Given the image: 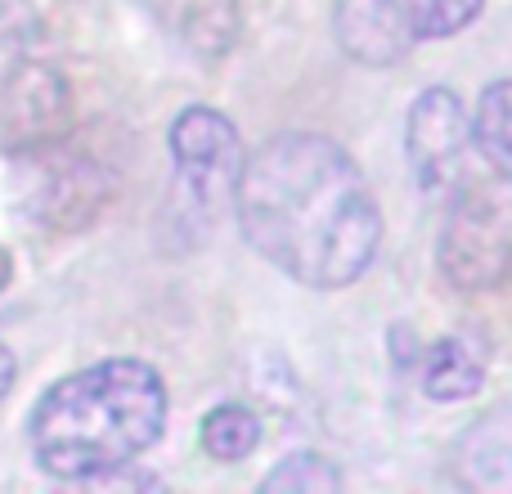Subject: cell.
Returning <instances> with one entry per match:
<instances>
[{
    "label": "cell",
    "instance_id": "6da1fadb",
    "mask_svg": "<svg viewBox=\"0 0 512 494\" xmlns=\"http://www.w3.org/2000/svg\"><path fill=\"white\" fill-rule=\"evenodd\" d=\"M234 216L252 252L319 292L355 283L382 243V212L360 162L315 131H283L252 149Z\"/></svg>",
    "mask_w": 512,
    "mask_h": 494
},
{
    "label": "cell",
    "instance_id": "7a4b0ae2",
    "mask_svg": "<svg viewBox=\"0 0 512 494\" xmlns=\"http://www.w3.org/2000/svg\"><path fill=\"white\" fill-rule=\"evenodd\" d=\"M167 427V387L144 360H104L54 382L32 409L27 441L50 477L95 481L131 468Z\"/></svg>",
    "mask_w": 512,
    "mask_h": 494
},
{
    "label": "cell",
    "instance_id": "3957f363",
    "mask_svg": "<svg viewBox=\"0 0 512 494\" xmlns=\"http://www.w3.org/2000/svg\"><path fill=\"white\" fill-rule=\"evenodd\" d=\"M436 270L459 292H490L512 279V171H477L454 189L436 243Z\"/></svg>",
    "mask_w": 512,
    "mask_h": 494
},
{
    "label": "cell",
    "instance_id": "277c9868",
    "mask_svg": "<svg viewBox=\"0 0 512 494\" xmlns=\"http://www.w3.org/2000/svg\"><path fill=\"white\" fill-rule=\"evenodd\" d=\"M486 0H337L342 50L364 68H391L418 41H445L481 14Z\"/></svg>",
    "mask_w": 512,
    "mask_h": 494
},
{
    "label": "cell",
    "instance_id": "5b68a950",
    "mask_svg": "<svg viewBox=\"0 0 512 494\" xmlns=\"http://www.w3.org/2000/svg\"><path fill=\"white\" fill-rule=\"evenodd\" d=\"M171 162H176L180 207L216 216V207L230 203L239 185V131L216 108H185L171 122Z\"/></svg>",
    "mask_w": 512,
    "mask_h": 494
},
{
    "label": "cell",
    "instance_id": "8992f818",
    "mask_svg": "<svg viewBox=\"0 0 512 494\" xmlns=\"http://www.w3.org/2000/svg\"><path fill=\"white\" fill-rule=\"evenodd\" d=\"M113 180L99 162L77 158V153H50L36 149V167L23 176V194L18 207L36 230L50 234H72L86 230L99 212H104Z\"/></svg>",
    "mask_w": 512,
    "mask_h": 494
},
{
    "label": "cell",
    "instance_id": "52a82bcc",
    "mask_svg": "<svg viewBox=\"0 0 512 494\" xmlns=\"http://www.w3.org/2000/svg\"><path fill=\"white\" fill-rule=\"evenodd\" d=\"M72 131V86L59 68L27 59L0 81V153L54 149Z\"/></svg>",
    "mask_w": 512,
    "mask_h": 494
},
{
    "label": "cell",
    "instance_id": "ba28073f",
    "mask_svg": "<svg viewBox=\"0 0 512 494\" xmlns=\"http://www.w3.org/2000/svg\"><path fill=\"white\" fill-rule=\"evenodd\" d=\"M463 149H468V113L459 95L445 86H432L418 95L405 122V153L423 189H441L459 176Z\"/></svg>",
    "mask_w": 512,
    "mask_h": 494
},
{
    "label": "cell",
    "instance_id": "9c48e42d",
    "mask_svg": "<svg viewBox=\"0 0 512 494\" xmlns=\"http://www.w3.org/2000/svg\"><path fill=\"white\" fill-rule=\"evenodd\" d=\"M198 59H221L243 36V0H135Z\"/></svg>",
    "mask_w": 512,
    "mask_h": 494
},
{
    "label": "cell",
    "instance_id": "30bf717a",
    "mask_svg": "<svg viewBox=\"0 0 512 494\" xmlns=\"http://www.w3.org/2000/svg\"><path fill=\"white\" fill-rule=\"evenodd\" d=\"M454 477L468 490L512 494V400L486 409L454 441Z\"/></svg>",
    "mask_w": 512,
    "mask_h": 494
},
{
    "label": "cell",
    "instance_id": "8fae6325",
    "mask_svg": "<svg viewBox=\"0 0 512 494\" xmlns=\"http://www.w3.org/2000/svg\"><path fill=\"white\" fill-rule=\"evenodd\" d=\"M486 382V360L472 342L463 337H445L427 351L423 364V391L432 400H468L477 396V387Z\"/></svg>",
    "mask_w": 512,
    "mask_h": 494
},
{
    "label": "cell",
    "instance_id": "7c38bea8",
    "mask_svg": "<svg viewBox=\"0 0 512 494\" xmlns=\"http://www.w3.org/2000/svg\"><path fill=\"white\" fill-rule=\"evenodd\" d=\"M468 135L495 167H512V77L481 90V104L477 117L468 122Z\"/></svg>",
    "mask_w": 512,
    "mask_h": 494
},
{
    "label": "cell",
    "instance_id": "4fadbf2b",
    "mask_svg": "<svg viewBox=\"0 0 512 494\" xmlns=\"http://www.w3.org/2000/svg\"><path fill=\"white\" fill-rule=\"evenodd\" d=\"M261 445V423H256L252 409L243 405H216L203 418V450L216 463H239Z\"/></svg>",
    "mask_w": 512,
    "mask_h": 494
},
{
    "label": "cell",
    "instance_id": "5bb4252c",
    "mask_svg": "<svg viewBox=\"0 0 512 494\" xmlns=\"http://www.w3.org/2000/svg\"><path fill=\"white\" fill-rule=\"evenodd\" d=\"M41 41V9L32 0H0V81H9Z\"/></svg>",
    "mask_w": 512,
    "mask_h": 494
},
{
    "label": "cell",
    "instance_id": "9a60e30c",
    "mask_svg": "<svg viewBox=\"0 0 512 494\" xmlns=\"http://www.w3.org/2000/svg\"><path fill=\"white\" fill-rule=\"evenodd\" d=\"M261 490H342V472L324 454H288L274 472H265Z\"/></svg>",
    "mask_w": 512,
    "mask_h": 494
},
{
    "label": "cell",
    "instance_id": "2e32d148",
    "mask_svg": "<svg viewBox=\"0 0 512 494\" xmlns=\"http://www.w3.org/2000/svg\"><path fill=\"white\" fill-rule=\"evenodd\" d=\"M14 378H18V360H14V351H9V346L0 342V400L9 396V387H14Z\"/></svg>",
    "mask_w": 512,
    "mask_h": 494
},
{
    "label": "cell",
    "instance_id": "e0dca14e",
    "mask_svg": "<svg viewBox=\"0 0 512 494\" xmlns=\"http://www.w3.org/2000/svg\"><path fill=\"white\" fill-rule=\"evenodd\" d=\"M9 274H14V261H9V252L0 247V292L9 288Z\"/></svg>",
    "mask_w": 512,
    "mask_h": 494
}]
</instances>
